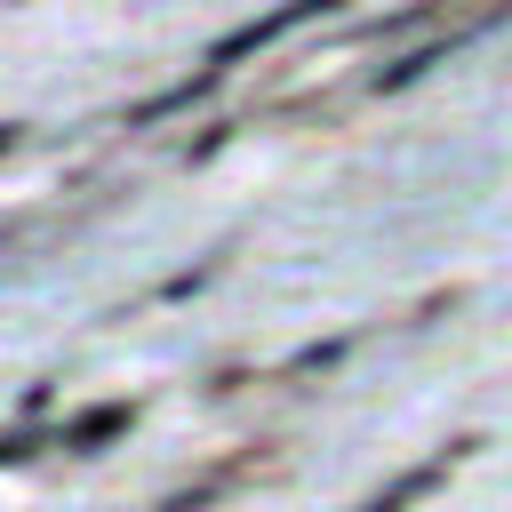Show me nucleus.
I'll use <instances>...</instances> for the list:
<instances>
[{
    "label": "nucleus",
    "instance_id": "nucleus-2",
    "mask_svg": "<svg viewBox=\"0 0 512 512\" xmlns=\"http://www.w3.org/2000/svg\"><path fill=\"white\" fill-rule=\"evenodd\" d=\"M448 464H456V448H440L432 464H416V472H400V480H392V488H384V496H376L368 512H408V504H416V496H424V488H432V480H440Z\"/></svg>",
    "mask_w": 512,
    "mask_h": 512
},
{
    "label": "nucleus",
    "instance_id": "nucleus-3",
    "mask_svg": "<svg viewBox=\"0 0 512 512\" xmlns=\"http://www.w3.org/2000/svg\"><path fill=\"white\" fill-rule=\"evenodd\" d=\"M0 152H16V120H0Z\"/></svg>",
    "mask_w": 512,
    "mask_h": 512
},
{
    "label": "nucleus",
    "instance_id": "nucleus-1",
    "mask_svg": "<svg viewBox=\"0 0 512 512\" xmlns=\"http://www.w3.org/2000/svg\"><path fill=\"white\" fill-rule=\"evenodd\" d=\"M128 424H136V408H128V400H104V408H88V416H80V424L64 432V448H80V456H96V448H112V440H120Z\"/></svg>",
    "mask_w": 512,
    "mask_h": 512
}]
</instances>
